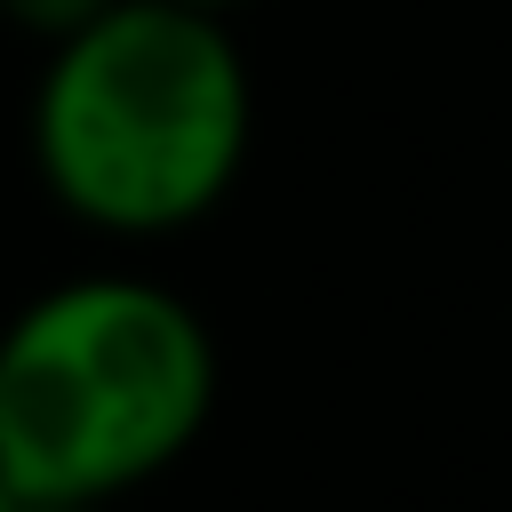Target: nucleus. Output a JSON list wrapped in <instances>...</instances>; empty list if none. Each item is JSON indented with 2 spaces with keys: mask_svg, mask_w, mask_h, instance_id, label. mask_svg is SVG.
<instances>
[{
  "mask_svg": "<svg viewBox=\"0 0 512 512\" xmlns=\"http://www.w3.org/2000/svg\"><path fill=\"white\" fill-rule=\"evenodd\" d=\"M216 416V336L152 272H72L0 328V488L112 512Z\"/></svg>",
  "mask_w": 512,
  "mask_h": 512,
  "instance_id": "nucleus-2",
  "label": "nucleus"
},
{
  "mask_svg": "<svg viewBox=\"0 0 512 512\" xmlns=\"http://www.w3.org/2000/svg\"><path fill=\"white\" fill-rule=\"evenodd\" d=\"M184 8H208V16H232V8H248V0H184Z\"/></svg>",
  "mask_w": 512,
  "mask_h": 512,
  "instance_id": "nucleus-5",
  "label": "nucleus"
},
{
  "mask_svg": "<svg viewBox=\"0 0 512 512\" xmlns=\"http://www.w3.org/2000/svg\"><path fill=\"white\" fill-rule=\"evenodd\" d=\"M32 176L104 240H176L224 208L256 144V80L224 16L112 0L48 40L32 80Z\"/></svg>",
  "mask_w": 512,
  "mask_h": 512,
  "instance_id": "nucleus-1",
  "label": "nucleus"
},
{
  "mask_svg": "<svg viewBox=\"0 0 512 512\" xmlns=\"http://www.w3.org/2000/svg\"><path fill=\"white\" fill-rule=\"evenodd\" d=\"M0 504H8V488H0Z\"/></svg>",
  "mask_w": 512,
  "mask_h": 512,
  "instance_id": "nucleus-6",
  "label": "nucleus"
},
{
  "mask_svg": "<svg viewBox=\"0 0 512 512\" xmlns=\"http://www.w3.org/2000/svg\"><path fill=\"white\" fill-rule=\"evenodd\" d=\"M96 8H112V0H0V16H8L16 32H32L40 48H48V40H64V32H80Z\"/></svg>",
  "mask_w": 512,
  "mask_h": 512,
  "instance_id": "nucleus-3",
  "label": "nucleus"
},
{
  "mask_svg": "<svg viewBox=\"0 0 512 512\" xmlns=\"http://www.w3.org/2000/svg\"><path fill=\"white\" fill-rule=\"evenodd\" d=\"M0 512H80V504H32V496H8Z\"/></svg>",
  "mask_w": 512,
  "mask_h": 512,
  "instance_id": "nucleus-4",
  "label": "nucleus"
}]
</instances>
